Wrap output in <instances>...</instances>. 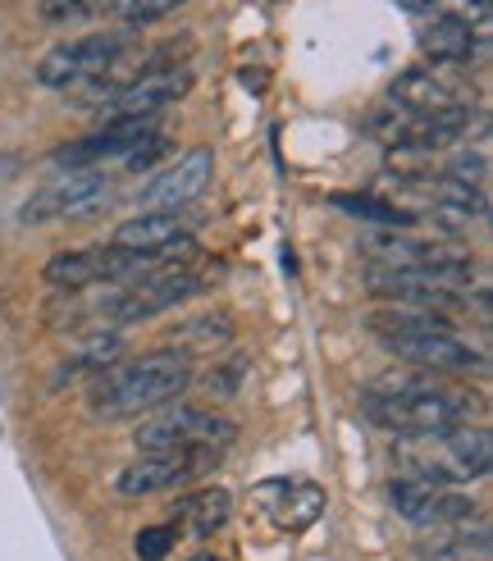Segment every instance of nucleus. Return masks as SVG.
<instances>
[{
  "mask_svg": "<svg viewBox=\"0 0 493 561\" xmlns=\"http://www.w3.org/2000/svg\"><path fill=\"white\" fill-rule=\"evenodd\" d=\"M187 388H192V360L164 347V352L101 366L88 388V407L101 420H128V415H147L164 402H179Z\"/></svg>",
  "mask_w": 493,
  "mask_h": 561,
  "instance_id": "1",
  "label": "nucleus"
},
{
  "mask_svg": "<svg viewBox=\"0 0 493 561\" xmlns=\"http://www.w3.org/2000/svg\"><path fill=\"white\" fill-rule=\"evenodd\" d=\"M375 339L389 347L393 356H402L406 366L429 370V375H475L484 370V356L461 343L452 324L434 311V306H389V311L370 316Z\"/></svg>",
  "mask_w": 493,
  "mask_h": 561,
  "instance_id": "2",
  "label": "nucleus"
},
{
  "mask_svg": "<svg viewBox=\"0 0 493 561\" xmlns=\"http://www.w3.org/2000/svg\"><path fill=\"white\" fill-rule=\"evenodd\" d=\"M393 461L411 480H429V484H475L493 466V443L489 430H434V434H411L393 447Z\"/></svg>",
  "mask_w": 493,
  "mask_h": 561,
  "instance_id": "3",
  "label": "nucleus"
},
{
  "mask_svg": "<svg viewBox=\"0 0 493 561\" xmlns=\"http://www.w3.org/2000/svg\"><path fill=\"white\" fill-rule=\"evenodd\" d=\"M362 415L370 420V425L398 434V438H411V434H434V430L466 425L471 402L452 398V392L425 388V383H393V388L362 392Z\"/></svg>",
  "mask_w": 493,
  "mask_h": 561,
  "instance_id": "4",
  "label": "nucleus"
},
{
  "mask_svg": "<svg viewBox=\"0 0 493 561\" xmlns=\"http://www.w3.org/2000/svg\"><path fill=\"white\" fill-rule=\"evenodd\" d=\"M233 438H238L233 420L215 415L206 407H187V402H164L147 411V420L133 434L137 453H215V457Z\"/></svg>",
  "mask_w": 493,
  "mask_h": 561,
  "instance_id": "5",
  "label": "nucleus"
},
{
  "mask_svg": "<svg viewBox=\"0 0 493 561\" xmlns=\"http://www.w3.org/2000/svg\"><path fill=\"white\" fill-rule=\"evenodd\" d=\"M366 251L389 265V270H411V274H425V278H438L444 288H466L475 278V265L466 251L448 247L444 238H429V233H375L366 238Z\"/></svg>",
  "mask_w": 493,
  "mask_h": 561,
  "instance_id": "6",
  "label": "nucleus"
},
{
  "mask_svg": "<svg viewBox=\"0 0 493 561\" xmlns=\"http://www.w3.org/2000/svg\"><path fill=\"white\" fill-rule=\"evenodd\" d=\"M147 270H156V256L142 251H124V247H82V251H60V256L46 261V284L60 293H82L96 284H133Z\"/></svg>",
  "mask_w": 493,
  "mask_h": 561,
  "instance_id": "7",
  "label": "nucleus"
},
{
  "mask_svg": "<svg viewBox=\"0 0 493 561\" xmlns=\"http://www.w3.org/2000/svg\"><path fill=\"white\" fill-rule=\"evenodd\" d=\"M110 206V174L105 170H69L65 179L46 183L23 202V224H50V219H88Z\"/></svg>",
  "mask_w": 493,
  "mask_h": 561,
  "instance_id": "8",
  "label": "nucleus"
},
{
  "mask_svg": "<svg viewBox=\"0 0 493 561\" xmlns=\"http://www.w3.org/2000/svg\"><path fill=\"white\" fill-rule=\"evenodd\" d=\"M124 37L115 33H92V37H73V42H60L42 55L37 65V82L50 92H69V88H88L92 78L105 73V65L119 55Z\"/></svg>",
  "mask_w": 493,
  "mask_h": 561,
  "instance_id": "9",
  "label": "nucleus"
},
{
  "mask_svg": "<svg viewBox=\"0 0 493 561\" xmlns=\"http://www.w3.org/2000/svg\"><path fill=\"white\" fill-rule=\"evenodd\" d=\"M192 92V69L187 65H151L147 73H137L133 82L101 105L105 119H156L160 110H170Z\"/></svg>",
  "mask_w": 493,
  "mask_h": 561,
  "instance_id": "10",
  "label": "nucleus"
},
{
  "mask_svg": "<svg viewBox=\"0 0 493 561\" xmlns=\"http://www.w3.org/2000/svg\"><path fill=\"white\" fill-rule=\"evenodd\" d=\"M389 502L393 512L411 525H461V520H475V502L457 493L452 484H429V480H411V474H398V480L389 484Z\"/></svg>",
  "mask_w": 493,
  "mask_h": 561,
  "instance_id": "11",
  "label": "nucleus"
},
{
  "mask_svg": "<svg viewBox=\"0 0 493 561\" xmlns=\"http://www.w3.org/2000/svg\"><path fill=\"white\" fill-rule=\"evenodd\" d=\"M210 461H215V453H142L133 466L119 470L115 493H124V497L170 493V489L192 484Z\"/></svg>",
  "mask_w": 493,
  "mask_h": 561,
  "instance_id": "12",
  "label": "nucleus"
},
{
  "mask_svg": "<svg viewBox=\"0 0 493 561\" xmlns=\"http://www.w3.org/2000/svg\"><path fill=\"white\" fill-rule=\"evenodd\" d=\"M215 179V156L210 147H192L179 160H170L164 170L142 187V210H187Z\"/></svg>",
  "mask_w": 493,
  "mask_h": 561,
  "instance_id": "13",
  "label": "nucleus"
},
{
  "mask_svg": "<svg viewBox=\"0 0 493 561\" xmlns=\"http://www.w3.org/2000/svg\"><path fill=\"white\" fill-rule=\"evenodd\" d=\"M147 133H151V119H105L96 133L65 142L50 160L65 164V170H101L105 160H124Z\"/></svg>",
  "mask_w": 493,
  "mask_h": 561,
  "instance_id": "14",
  "label": "nucleus"
},
{
  "mask_svg": "<svg viewBox=\"0 0 493 561\" xmlns=\"http://www.w3.org/2000/svg\"><path fill=\"white\" fill-rule=\"evenodd\" d=\"M389 101L411 115H448V110L471 105V88H461L438 69H406L389 82Z\"/></svg>",
  "mask_w": 493,
  "mask_h": 561,
  "instance_id": "15",
  "label": "nucleus"
},
{
  "mask_svg": "<svg viewBox=\"0 0 493 561\" xmlns=\"http://www.w3.org/2000/svg\"><path fill=\"white\" fill-rule=\"evenodd\" d=\"M256 497L265 502L270 520L279 529H293V535L316 525V516L324 512V489H316L307 480H270V484L256 489Z\"/></svg>",
  "mask_w": 493,
  "mask_h": 561,
  "instance_id": "16",
  "label": "nucleus"
},
{
  "mask_svg": "<svg viewBox=\"0 0 493 561\" xmlns=\"http://www.w3.org/2000/svg\"><path fill=\"white\" fill-rule=\"evenodd\" d=\"M480 33H484V27L466 23L457 14H434L425 23V33H421V50L429 55L434 65H466V60H475Z\"/></svg>",
  "mask_w": 493,
  "mask_h": 561,
  "instance_id": "17",
  "label": "nucleus"
},
{
  "mask_svg": "<svg viewBox=\"0 0 493 561\" xmlns=\"http://www.w3.org/2000/svg\"><path fill=\"white\" fill-rule=\"evenodd\" d=\"M370 288L379 297H389L398 306H448L457 297V288H444L438 278H425V274H411V270H389V265H375L370 274Z\"/></svg>",
  "mask_w": 493,
  "mask_h": 561,
  "instance_id": "18",
  "label": "nucleus"
},
{
  "mask_svg": "<svg viewBox=\"0 0 493 561\" xmlns=\"http://www.w3.org/2000/svg\"><path fill=\"white\" fill-rule=\"evenodd\" d=\"M183 233H187V219L179 210H142L137 219H124L110 242L124 247V251H142V256H151V251L179 242Z\"/></svg>",
  "mask_w": 493,
  "mask_h": 561,
  "instance_id": "19",
  "label": "nucleus"
},
{
  "mask_svg": "<svg viewBox=\"0 0 493 561\" xmlns=\"http://www.w3.org/2000/svg\"><path fill=\"white\" fill-rule=\"evenodd\" d=\"M233 339V320L225 316V311H206V316H197V320H183L179 329H174V347L170 352H179V356H210L215 347H225Z\"/></svg>",
  "mask_w": 493,
  "mask_h": 561,
  "instance_id": "20",
  "label": "nucleus"
},
{
  "mask_svg": "<svg viewBox=\"0 0 493 561\" xmlns=\"http://www.w3.org/2000/svg\"><path fill=\"white\" fill-rule=\"evenodd\" d=\"M229 516H233V493L229 489H202V493L183 497V507H179V525H187L197 539H210L215 529H225Z\"/></svg>",
  "mask_w": 493,
  "mask_h": 561,
  "instance_id": "21",
  "label": "nucleus"
},
{
  "mask_svg": "<svg viewBox=\"0 0 493 561\" xmlns=\"http://www.w3.org/2000/svg\"><path fill=\"white\" fill-rule=\"evenodd\" d=\"M119 333H92L88 343H78V352L73 356H65V370H60V379H73V375H96L101 366H110V360L119 356Z\"/></svg>",
  "mask_w": 493,
  "mask_h": 561,
  "instance_id": "22",
  "label": "nucleus"
},
{
  "mask_svg": "<svg viewBox=\"0 0 493 561\" xmlns=\"http://www.w3.org/2000/svg\"><path fill=\"white\" fill-rule=\"evenodd\" d=\"M334 206L356 215V219H370V224H383V229H411L416 215H406L402 206L383 202V196H334Z\"/></svg>",
  "mask_w": 493,
  "mask_h": 561,
  "instance_id": "23",
  "label": "nucleus"
},
{
  "mask_svg": "<svg viewBox=\"0 0 493 561\" xmlns=\"http://www.w3.org/2000/svg\"><path fill=\"white\" fill-rule=\"evenodd\" d=\"M187 5V0H105V10L115 14L119 23L128 27H147V23H160V19H170Z\"/></svg>",
  "mask_w": 493,
  "mask_h": 561,
  "instance_id": "24",
  "label": "nucleus"
},
{
  "mask_svg": "<svg viewBox=\"0 0 493 561\" xmlns=\"http://www.w3.org/2000/svg\"><path fill=\"white\" fill-rule=\"evenodd\" d=\"M174 543H179V525H147L137 535V561H164V552Z\"/></svg>",
  "mask_w": 493,
  "mask_h": 561,
  "instance_id": "25",
  "label": "nucleus"
},
{
  "mask_svg": "<svg viewBox=\"0 0 493 561\" xmlns=\"http://www.w3.org/2000/svg\"><path fill=\"white\" fill-rule=\"evenodd\" d=\"M105 10V0H42L46 23H69V19H92Z\"/></svg>",
  "mask_w": 493,
  "mask_h": 561,
  "instance_id": "26",
  "label": "nucleus"
},
{
  "mask_svg": "<svg viewBox=\"0 0 493 561\" xmlns=\"http://www.w3.org/2000/svg\"><path fill=\"white\" fill-rule=\"evenodd\" d=\"M160 156H170V137L151 128V133L142 137V142H137V147L124 156V164H128V170H151V164H156Z\"/></svg>",
  "mask_w": 493,
  "mask_h": 561,
  "instance_id": "27",
  "label": "nucleus"
},
{
  "mask_svg": "<svg viewBox=\"0 0 493 561\" xmlns=\"http://www.w3.org/2000/svg\"><path fill=\"white\" fill-rule=\"evenodd\" d=\"M398 5H402V10H434L438 0H398Z\"/></svg>",
  "mask_w": 493,
  "mask_h": 561,
  "instance_id": "28",
  "label": "nucleus"
},
{
  "mask_svg": "<svg viewBox=\"0 0 493 561\" xmlns=\"http://www.w3.org/2000/svg\"><path fill=\"white\" fill-rule=\"evenodd\" d=\"M187 561H219V557H210V552H197V557H187Z\"/></svg>",
  "mask_w": 493,
  "mask_h": 561,
  "instance_id": "29",
  "label": "nucleus"
}]
</instances>
